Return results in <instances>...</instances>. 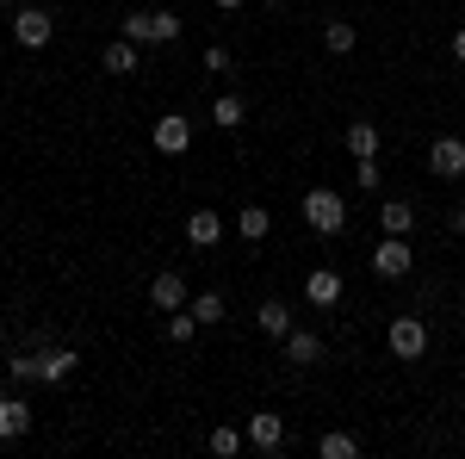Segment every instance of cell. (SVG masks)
I'll use <instances>...</instances> for the list:
<instances>
[{
	"instance_id": "6da1fadb",
	"label": "cell",
	"mask_w": 465,
	"mask_h": 459,
	"mask_svg": "<svg viewBox=\"0 0 465 459\" xmlns=\"http://www.w3.org/2000/svg\"><path fill=\"white\" fill-rule=\"evenodd\" d=\"M304 224H311L317 236H341V230H348V199H341L335 186H311V193H304Z\"/></svg>"
},
{
	"instance_id": "7a4b0ae2",
	"label": "cell",
	"mask_w": 465,
	"mask_h": 459,
	"mask_svg": "<svg viewBox=\"0 0 465 459\" xmlns=\"http://www.w3.org/2000/svg\"><path fill=\"white\" fill-rule=\"evenodd\" d=\"M118 37H131V44H174L180 37V19L174 13H124V19H118Z\"/></svg>"
},
{
	"instance_id": "3957f363",
	"label": "cell",
	"mask_w": 465,
	"mask_h": 459,
	"mask_svg": "<svg viewBox=\"0 0 465 459\" xmlns=\"http://www.w3.org/2000/svg\"><path fill=\"white\" fill-rule=\"evenodd\" d=\"M385 348H391L403 366H416V360L429 354V323H422V317H391V329H385Z\"/></svg>"
},
{
	"instance_id": "277c9868",
	"label": "cell",
	"mask_w": 465,
	"mask_h": 459,
	"mask_svg": "<svg viewBox=\"0 0 465 459\" xmlns=\"http://www.w3.org/2000/svg\"><path fill=\"white\" fill-rule=\"evenodd\" d=\"M56 37V13L50 6H19V19H13V44L19 50H44Z\"/></svg>"
},
{
	"instance_id": "5b68a950",
	"label": "cell",
	"mask_w": 465,
	"mask_h": 459,
	"mask_svg": "<svg viewBox=\"0 0 465 459\" xmlns=\"http://www.w3.org/2000/svg\"><path fill=\"white\" fill-rule=\"evenodd\" d=\"M410 267H416V243L410 236H385V243L372 248V274L379 280H403Z\"/></svg>"
},
{
	"instance_id": "8992f818",
	"label": "cell",
	"mask_w": 465,
	"mask_h": 459,
	"mask_svg": "<svg viewBox=\"0 0 465 459\" xmlns=\"http://www.w3.org/2000/svg\"><path fill=\"white\" fill-rule=\"evenodd\" d=\"M149 304H155L162 317H168V311H186V304H193V285H186V274H180V267H162V274L149 280Z\"/></svg>"
},
{
	"instance_id": "52a82bcc",
	"label": "cell",
	"mask_w": 465,
	"mask_h": 459,
	"mask_svg": "<svg viewBox=\"0 0 465 459\" xmlns=\"http://www.w3.org/2000/svg\"><path fill=\"white\" fill-rule=\"evenodd\" d=\"M149 143H155L162 155H186V149H193V118H180V112H162V118L149 125Z\"/></svg>"
},
{
	"instance_id": "ba28073f",
	"label": "cell",
	"mask_w": 465,
	"mask_h": 459,
	"mask_svg": "<svg viewBox=\"0 0 465 459\" xmlns=\"http://www.w3.org/2000/svg\"><path fill=\"white\" fill-rule=\"evenodd\" d=\"M242 434H249L254 454H280V447H286V416H273V410H254Z\"/></svg>"
},
{
	"instance_id": "9c48e42d",
	"label": "cell",
	"mask_w": 465,
	"mask_h": 459,
	"mask_svg": "<svg viewBox=\"0 0 465 459\" xmlns=\"http://www.w3.org/2000/svg\"><path fill=\"white\" fill-rule=\"evenodd\" d=\"M81 354L74 348H37V385H69Z\"/></svg>"
},
{
	"instance_id": "30bf717a",
	"label": "cell",
	"mask_w": 465,
	"mask_h": 459,
	"mask_svg": "<svg viewBox=\"0 0 465 459\" xmlns=\"http://www.w3.org/2000/svg\"><path fill=\"white\" fill-rule=\"evenodd\" d=\"M429 175H434V180H460V175H465V137H434Z\"/></svg>"
},
{
	"instance_id": "8fae6325",
	"label": "cell",
	"mask_w": 465,
	"mask_h": 459,
	"mask_svg": "<svg viewBox=\"0 0 465 459\" xmlns=\"http://www.w3.org/2000/svg\"><path fill=\"white\" fill-rule=\"evenodd\" d=\"M341 292H348V285H341L335 267H311V274H304V298H311L317 311H335V304H341Z\"/></svg>"
},
{
	"instance_id": "7c38bea8",
	"label": "cell",
	"mask_w": 465,
	"mask_h": 459,
	"mask_svg": "<svg viewBox=\"0 0 465 459\" xmlns=\"http://www.w3.org/2000/svg\"><path fill=\"white\" fill-rule=\"evenodd\" d=\"M280 348H286V366H322V335L317 329H298V323H292V335Z\"/></svg>"
},
{
	"instance_id": "4fadbf2b",
	"label": "cell",
	"mask_w": 465,
	"mask_h": 459,
	"mask_svg": "<svg viewBox=\"0 0 465 459\" xmlns=\"http://www.w3.org/2000/svg\"><path fill=\"white\" fill-rule=\"evenodd\" d=\"M254 323H261V335H267V342H286V335H292V304H280V298H261Z\"/></svg>"
},
{
	"instance_id": "5bb4252c",
	"label": "cell",
	"mask_w": 465,
	"mask_h": 459,
	"mask_svg": "<svg viewBox=\"0 0 465 459\" xmlns=\"http://www.w3.org/2000/svg\"><path fill=\"white\" fill-rule=\"evenodd\" d=\"M25 428H32V404H25V397H6V391H0V441H19Z\"/></svg>"
},
{
	"instance_id": "9a60e30c",
	"label": "cell",
	"mask_w": 465,
	"mask_h": 459,
	"mask_svg": "<svg viewBox=\"0 0 465 459\" xmlns=\"http://www.w3.org/2000/svg\"><path fill=\"white\" fill-rule=\"evenodd\" d=\"M341 143H348V155H354V162H366V155H379V125H372V118H354V125H348V131H341Z\"/></svg>"
},
{
	"instance_id": "2e32d148",
	"label": "cell",
	"mask_w": 465,
	"mask_h": 459,
	"mask_svg": "<svg viewBox=\"0 0 465 459\" xmlns=\"http://www.w3.org/2000/svg\"><path fill=\"white\" fill-rule=\"evenodd\" d=\"M379 224H385V236H416V205L410 199H385L379 205Z\"/></svg>"
},
{
	"instance_id": "e0dca14e",
	"label": "cell",
	"mask_w": 465,
	"mask_h": 459,
	"mask_svg": "<svg viewBox=\"0 0 465 459\" xmlns=\"http://www.w3.org/2000/svg\"><path fill=\"white\" fill-rule=\"evenodd\" d=\"M217 236H223V217L217 212H186V243L193 248H217Z\"/></svg>"
},
{
	"instance_id": "ac0fdd59",
	"label": "cell",
	"mask_w": 465,
	"mask_h": 459,
	"mask_svg": "<svg viewBox=\"0 0 465 459\" xmlns=\"http://www.w3.org/2000/svg\"><path fill=\"white\" fill-rule=\"evenodd\" d=\"M100 69L106 75H137V44H131V37H112L106 50H100Z\"/></svg>"
},
{
	"instance_id": "d6986e66",
	"label": "cell",
	"mask_w": 465,
	"mask_h": 459,
	"mask_svg": "<svg viewBox=\"0 0 465 459\" xmlns=\"http://www.w3.org/2000/svg\"><path fill=\"white\" fill-rule=\"evenodd\" d=\"M212 125H217V131L249 125V100H242V94H217V100H212Z\"/></svg>"
},
{
	"instance_id": "ffe728a7",
	"label": "cell",
	"mask_w": 465,
	"mask_h": 459,
	"mask_svg": "<svg viewBox=\"0 0 465 459\" xmlns=\"http://www.w3.org/2000/svg\"><path fill=\"white\" fill-rule=\"evenodd\" d=\"M267 230H273L267 205H242V212H236V236H242V243H267Z\"/></svg>"
},
{
	"instance_id": "44dd1931",
	"label": "cell",
	"mask_w": 465,
	"mask_h": 459,
	"mask_svg": "<svg viewBox=\"0 0 465 459\" xmlns=\"http://www.w3.org/2000/svg\"><path fill=\"white\" fill-rule=\"evenodd\" d=\"M317 459H360V441L341 434V428H329V434H317Z\"/></svg>"
},
{
	"instance_id": "7402d4cb",
	"label": "cell",
	"mask_w": 465,
	"mask_h": 459,
	"mask_svg": "<svg viewBox=\"0 0 465 459\" xmlns=\"http://www.w3.org/2000/svg\"><path fill=\"white\" fill-rule=\"evenodd\" d=\"M354 44H360V32L348 19H329V25H322V50H329V56H348Z\"/></svg>"
},
{
	"instance_id": "603a6c76",
	"label": "cell",
	"mask_w": 465,
	"mask_h": 459,
	"mask_svg": "<svg viewBox=\"0 0 465 459\" xmlns=\"http://www.w3.org/2000/svg\"><path fill=\"white\" fill-rule=\"evenodd\" d=\"M242 447H249V434H242V428H212V454L217 459H236Z\"/></svg>"
},
{
	"instance_id": "cb8c5ba5",
	"label": "cell",
	"mask_w": 465,
	"mask_h": 459,
	"mask_svg": "<svg viewBox=\"0 0 465 459\" xmlns=\"http://www.w3.org/2000/svg\"><path fill=\"white\" fill-rule=\"evenodd\" d=\"M199 323H223V292H193V304H186Z\"/></svg>"
},
{
	"instance_id": "d4e9b609",
	"label": "cell",
	"mask_w": 465,
	"mask_h": 459,
	"mask_svg": "<svg viewBox=\"0 0 465 459\" xmlns=\"http://www.w3.org/2000/svg\"><path fill=\"white\" fill-rule=\"evenodd\" d=\"M193 335H199V317H193V311H168V342H174V348H186Z\"/></svg>"
},
{
	"instance_id": "484cf974",
	"label": "cell",
	"mask_w": 465,
	"mask_h": 459,
	"mask_svg": "<svg viewBox=\"0 0 465 459\" xmlns=\"http://www.w3.org/2000/svg\"><path fill=\"white\" fill-rule=\"evenodd\" d=\"M379 180H385V168H379V155H366V162H354V186H360V193H379Z\"/></svg>"
},
{
	"instance_id": "4316f807",
	"label": "cell",
	"mask_w": 465,
	"mask_h": 459,
	"mask_svg": "<svg viewBox=\"0 0 465 459\" xmlns=\"http://www.w3.org/2000/svg\"><path fill=\"white\" fill-rule=\"evenodd\" d=\"M6 373H13L19 385H37V348L32 354H13V360H6Z\"/></svg>"
},
{
	"instance_id": "83f0119b",
	"label": "cell",
	"mask_w": 465,
	"mask_h": 459,
	"mask_svg": "<svg viewBox=\"0 0 465 459\" xmlns=\"http://www.w3.org/2000/svg\"><path fill=\"white\" fill-rule=\"evenodd\" d=\"M199 69H212V75H230V69H236V56H230L223 44H212V50L199 56Z\"/></svg>"
},
{
	"instance_id": "f1b7e54d",
	"label": "cell",
	"mask_w": 465,
	"mask_h": 459,
	"mask_svg": "<svg viewBox=\"0 0 465 459\" xmlns=\"http://www.w3.org/2000/svg\"><path fill=\"white\" fill-rule=\"evenodd\" d=\"M453 56H460V63H465V25H460V32H453Z\"/></svg>"
},
{
	"instance_id": "f546056e",
	"label": "cell",
	"mask_w": 465,
	"mask_h": 459,
	"mask_svg": "<svg viewBox=\"0 0 465 459\" xmlns=\"http://www.w3.org/2000/svg\"><path fill=\"white\" fill-rule=\"evenodd\" d=\"M217 13H242V0H217Z\"/></svg>"
},
{
	"instance_id": "4dcf8cb0",
	"label": "cell",
	"mask_w": 465,
	"mask_h": 459,
	"mask_svg": "<svg viewBox=\"0 0 465 459\" xmlns=\"http://www.w3.org/2000/svg\"><path fill=\"white\" fill-rule=\"evenodd\" d=\"M453 230H460V236H465V205H460V212H453Z\"/></svg>"
},
{
	"instance_id": "1f68e13d",
	"label": "cell",
	"mask_w": 465,
	"mask_h": 459,
	"mask_svg": "<svg viewBox=\"0 0 465 459\" xmlns=\"http://www.w3.org/2000/svg\"><path fill=\"white\" fill-rule=\"evenodd\" d=\"M261 6H286V0H261Z\"/></svg>"
}]
</instances>
